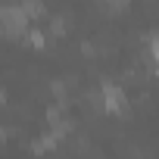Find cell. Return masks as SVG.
I'll list each match as a JSON object with an SVG mask.
<instances>
[{
  "instance_id": "6",
  "label": "cell",
  "mask_w": 159,
  "mask_h": 159,
  "mask_svg": "<svg viewBox=\"0 0 159 159\" xmlns=\"http://www.w3.org/2000/svg\"><path fill=\"white\" fill-rule=\"evenodd\" d=\"M28 44H34V47H44L47 41H44V31H28Z\"/></svg>"
},
{
  "instance_id": "3",
  "label": "cell",
  "mask_w": 159,
  "mask_h": 159,
  "mask_svg": "<svg viewBox=\"0 0 159 159\" xmlns=\"http://www.w3.org/2000/svg\"><path fill=\"white\" fill-rule=\"evenodd\" d=\"M19 10L25 13V19H28V22L44 16V3H41V0H22V3H19Z\"/></svg>"
},
{
  "instance_id": "4",
  "label": "cell",
  "mask_w": 159,
  "mask_h": 159,
  "mask_svg": "<svg viewBox=\"0 0 159 159\" xmlns=\"http://www.w3.org/2000/svg\"><path fill=\"white\" fill-rule=\"evenodd\" d=\"M97 3H100V10H106V13H122V10H128L131 0H97Z\"/></svg>"
},
{
  "instance_id": "8",
  "label": "cell",
  "mask_w": 159,
  "mask_h": 159,
  "mask_svg": "<svg viewBox=\"0 0 159 159\" xmlns=\"http://www.w3.org/2000/svg\"><path fill=\"white\" fill-rule=\"evenodd\" d=\"M0 140H7V128H0Z\"/></svg>"
},
{
  "instance_id": "7",
  "label": "cell",
  "mask_w": 159,
  "mask_h": 159,
  "mask_svg": "<svg viewBox=\"0 0 159 159\" xmlns=\"http://www.w3.org/2000/svg\"><path fill=\"white\" fill-rule=\"evenodd\" d=\"M7 103V94H3V88H0V106H3Z\"/></svg>"
},
{
  "instance_id": "1",
  "label": "cell",
  "mask_w": 159,
  "mask_h": 159,
  "mask_svg": "<svg viewBox=\"0 0 159 159\" xmlns=\"http://www.w3.org/2000/svg\"><path fill=\"white\" fill-rule=\"evenodd\" d=\"M0 31L3 34H25L28 31V19L19 7H0Z\"/></svg>"
},
{
  "instance_id": "5",
  "label": "cell",
  "mask_w": 159,
  "mask_h": 159,
  "mask_svg": "<svg viewBox=\"0 0 159 159\" xmlns=\"http://www.w3.org/2000/svg\"><path fill=\"white\" fill-rule=\"evenodd\" d=\"M50 34H66V19H62V16H53V22H50Z\"/></svg>"
},
{
  "instance_id": "2",
  "label": "cell",
  "mask_w": 159,
  "mask_h": 159,
  "mask_svg": "<svg viewBox=\"0 0 159 159\" xmlns=\"http://www.w3.org/2000/svg\"><path fill=\"white\" fill-rule=\"evenodd\" d=\"M100 106H103L109 116H119V112H125V109H128L125 91H122L119 84H103V91H100Z\"/></svg>"
}]
</instances>
